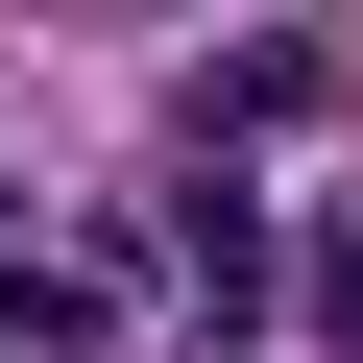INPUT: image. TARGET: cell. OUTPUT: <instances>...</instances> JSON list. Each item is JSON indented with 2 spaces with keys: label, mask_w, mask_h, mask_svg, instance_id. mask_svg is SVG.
<instances>
[{
  "label": "cell",
  "mask_w": 363,
  "mask_h": 363,
  "mask_svg": "<svg viewBox=\"0 0 363 363\" xmlns=\"http://www.w3.org/2000/svg\"><path fill=\"white\" fill-rule=\"evenodd\" d=\"M145 267H169V291H194V315L242 339V291H267V218L218 194V145H194V194H169V218H145Z\"/></svg>",
  "instance_id": "obj_2"
},
{
  "label": "cell",
  "mask_w": 363,
  "mask_h": 363,
  "mask_svg": "<svg viewBox=\"0 0 363 363\" xmlns=\"http://www.w3.org/2000/svg\"><path fill=\"white\" fill-rule=\"evenodd\" d=\"M0 242H25V194H0Z\"/></svg>",
  "instance_id": "obj_3"
},
{
  "label": "cell",
  "mask_w": 363,
  "mask_h": 363,
  "mask_svg": "<svg viewBox=\"0 0 363 363\" xmlns=\"http://www.w3.org/2000/svg\"><path fill=\"white\" fill-rule=\"evenodd\" d=\"M315 97H339V49H315V25H242V49L194 73V145H291Z\"/></svg>",
  "instance_id": "obj_1"
}]
</instances>
